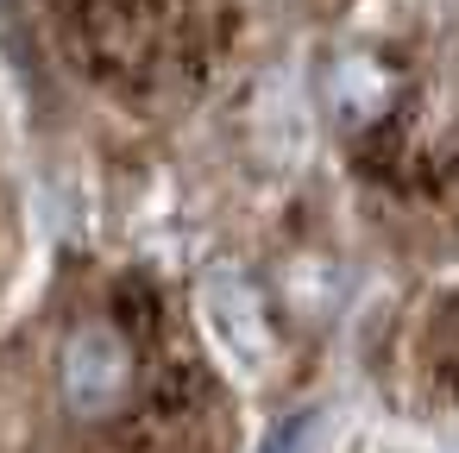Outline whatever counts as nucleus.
<instances>
[{
  "mask_svg": "<svg viewBox=\"0 0 459 453\" xmlns=\"http://www.w3.org/2000/svg\"><path fill=\"white\" fill-rule=\"evenodd\" d=\"M340 76H346V95H340V101L352 108V120H371V114L390 101V76H384L371 57H346ZM346 108H340V114H346Z\"/></svg>",
  "mask_w": 459,
  "mask_h": 453,
  "instance_id": "obj_3",
  "label": "nucleus"
},
{
  "mask_svg": "<svg viewBox=\"0 0 459 453\" xmlns=\"http://www.w3.org/2000/svg\"><path fill=\"white\" fill-rule=\"evenodd\" d=\"M139 390V353L114 321H76L64 340V403L76 415H114Z\"/></svg>",
  "mask_w": 459,
  "mask_h": 453,
  "instance_id": "obj_1",
  "label": "nucleus"
},
{
  "mask_svg": "<svg viewBox=\"0 0 459 453\" xmlns=\"http://www.w3.org/2000/svg\"><path fill=\"white\" fill-rule=\"evenodd\" d=\"M195 302H202L208 334H214L239 365L271 371V359H277V327H271V309H264L258 283H252L233 258H221V265H208V271H202Z\"/></svg>",
  "mask_w": 459,
  "mask_h": 453,
  "instance_id": "obj_2",
  "label": "nucleus"
}]
</instances>
